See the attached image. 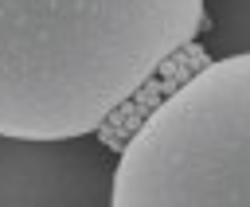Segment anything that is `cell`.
<instances>
[{"instance_id": "obj_1", "label": "cell", "mask_w": 250, "mask_h": 207, "mask_svg": "<svg viewBox=\"0 0 250 207\" xmlns=\"http://www.w3.org/2000/svg\"><path fill=\"white\" fill-rule=\"evenodd\" d=\"M203 23V0H0V133H98Z\"/></svg>"}, {"instance_id": "obj_2", "label": "cell", "mask_w": 250, "mask_h": 207, "mask_svg": "<svg viewBox=\"0 0 250 207\" xmlns=\"http://www.w3.org/2000/svg\"><path fill=\"white\" fill-rule=\"evenodd\" d=\"M109 207H250V55L211 59L137 125Z\"/></svg>"}, {"instance_id": "obj_3", "label": "cell", "mask_w": 250, "mask_h": 207, "mask_svg": "<svg viewBox=\"0 0 250 207\" xmlns=\"http://www.w3.org/2000/svg\"><path fill=\"white\" fill-rule=\"evenodd\" d=\"M117 152L94 133L82 137H4L0 207H109Z\"/></svg>"}, {"instance_id": "obj_4", "label": "cell", "mask_w": 250, "mask_h": 207, "mask_svg": "<svg viewBox=\"0 0 250 207\" xmlns=\"http://www.w3.org/2000/svg\"><path fill=\"white\" fill-rule=\"evenodd\" d=\"M199 43L211 59L250 55V0H203Z\"/></svg>"}]
</instances>
